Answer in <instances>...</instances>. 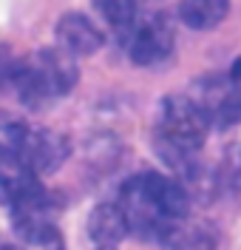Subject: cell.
<instances>
[{
  "instance_id": "6",
  "label": "cell",
  "mask_w": 241,
  "mask_h": 250,
  "mask_svg": "<svg viewBox=\"0 0 241 250\" xmlns=\"http://www.w3.org/2000/svg\"><path fill=\"white\" fill-rule=\"evenodd\" d=\"M68 151H71V145H68V140H65L63 134L46 131V128H37V131L29 128V134L23 140L20 156L29 165V171L34 176H40V173L57 171L65 159H68Z\"/></svg>"
},
{
  "instance_id": "1",
  "label": "cell",
  "mask_w": 241,
  "mask_h": 250,
  "mask_svg": "<svg viewBox=\"0 0 241 250\" xmlns=\"http://www.w3.org/2000/svg\"><path fill=\"white\" fill-rule=\"evenodd\" d=\"M119 205L128 216V225L139 236L159 239L173 222L185 219L187 213V193L176 179L162 173L145 171L130 176L122 185Z\"/></svg>"
},
{
  "instance_id": "14",
  "label": "cell",
  "mask_w": 241,
  "mask_h": 250,
  "mask_svg": "<svg viewBox=\"0 0 241 250\" xmlns=\"http://www.w3.org/2000/svg\"><path fill=\"white\" fill-rule=\"evenodd\" d=\"M96 250H113V248H96Z\"/></svg>"
},
{
  "instance_id": "11",
  "label": "cell",
  "mask_w": 241,
  "mask_h": 250,
  "mask_svg": "<svg viewBox=\"0 0 241 250\" xmlns=\"http://www.w3.org/2000/svg\"><path fill=\"white\" fill-rule=\"evenodd\" d=\"M94 9L119 34H128V29L139 17V3L136 0H94Z\"/></svg>"
},
{
  "instance_id": "10",
  "label": "cell",
  "mask_w": 241,
  "mask_h": 250,
  "mask_svg": "<svg viewBox=\"0 0 241 250\" xmlns=\"http://www.w3.org/2000/svg\"><path fill=\"white\" fill-rule=\"evenodd\" d=\"M230 12V0H179V20L196 31L216 29Z\"/></svg>"
},
{
  "instance_id": "8",
  "label": "cell",
  "mask_w": 241,
  "mask_h": 250,
  "mask_svg": "<svg viewBox=\"0 0 241 250\" xmlns=\"http://www.w3.org/2000/svg\"><path fill=\"white\" fill-rule=\"evenodd\" d=\"M130 233L128 216L122 210V205H96L88 216V236L94 239L99 248H113L116 242H122Z\"/></svg>"
},
{
  "instance_id": "7",
  "label": "cell",
  "mask_w": 241,
  "mask_h": 250,
  "mask_svg": "<svg viewBox=\"0 0 241 250\" xmlns=\"http://www.w3.org/2000/svg\"><path fill=\"white\" fill-rule=\"evenodd\" d=\"M57 40H60V48H65L68 54L85 57L102 48V31L91 23V17L68 12L57 20Z\"/></svg>"
},
{
  "instance_id": "9",
  "label": "cell",
  "mask_w": 241,
  "mask_h": 250,
  "mask_svg": "<svg viewBox=\"0 0 241 250\" xmlns=\"http://www.w3.org/2000/svg\"><path fill=\"white\" fill-rule=\"evenodd\" d=\"M162 250H216V233L199 222H173L159 236Z\"/></svg>"
},
{
  "instance_id": "4",
  "label": "cell",
  "mask_w": 241,
  "mask_h": 250,
  "mask_svg": "<svg viewBox=\"0 0 241 250\" xmlns=\"http://www.w3.org/2000/svg\"><path fill=\"white\" fill-rule=\"evenodd\" d=\"M190 100L202 108L210 125H236L241 120V88L233 77H204L193 85Z\"/></svg>"
},
{
  "instance_id": "5",
  "label": "cell",
  "mask_w": 241,
  "mask_h": 250,
  "mask_svg": "<svg viewBox=\"0 0 241 250\" xmlns=\"http://www.w3.org/2000/svg\"><path fill=\"white\" fill-rule=\"evenodd\" d=\"M125 46L133 62L153 65L162 62L173 51V29L165 15H145L136 17V23L125 34Z\"/></svg>"
},
{
  "instance_id": "3",
  "label": "cell",
  "mask_w": 241,
  "mask_h": 250,
  "mask_svg": "<svg viewBox=\"0 0 241 250\" xmlns=\"http://www.w3.org/2000/svg\"><path fill=\"white\" fill-rule=\"evenodd\" d=\"M207 117L190 97H167L159 111V154L173 168H187L207 137Z\"/></svg>"
},
{
  "instance_id": "12",
  "label": "cell",
  "mask_w": 241,
  "mask_h": 250,
  "mask_svg": "<svg viewBox=\"0 0 241 250\" xmlns=\"http://www.w3.org/2000/svg\"><path fill=\"white\" fill-rule=\"evenodd\" d=\"M17 60H12L6 51H0V83H9L12 85V74H15Z\"/></svg>"
},
{
  "instance_id": "13",
  "label": "cell",
  "mask_w": 241,
  "mask_h": 250,
  "mask_svg": "<svg viewBox=\"0 0 241 250\" xmlns=\"http://www.w3.org/2000/svg\"><path fill=\"white\" fill-rule=\"evenodd\" d=\"M3 250H26V248H15V245H9V248H3Z\"/></svg>"
},
{
  "instance_id": "2",
  "label": "cell",
  "mask_w": 241,
  "mask_h": 250,
  "mask_svg": "<svg viewBox=\"0 0 241 250\" xmlns=\"http://www.w3.org/2000/svg\"><path fill=\"white\" fill-rule=\"evenodd\" d=\"M77 83V62L65 48H43L26 60H17L12 88L26 105H43L54 97H63Z\"/></svg>"
}]
</instances>
